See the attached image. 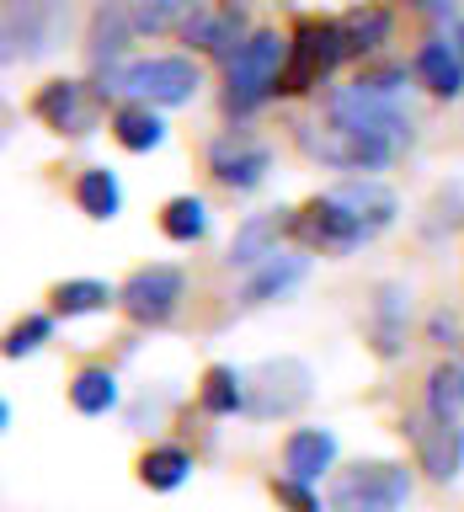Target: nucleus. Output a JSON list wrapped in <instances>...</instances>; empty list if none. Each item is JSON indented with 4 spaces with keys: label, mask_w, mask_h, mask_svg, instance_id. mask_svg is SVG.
<instances>
[{
    "label": "nucleus",
    "mask_w": 464,
    "mask_h": 512,
    "mask_svg": "<svg viewBox=\"0 0 464 512\" xmlns=\"http://www.w3.org/2000/svg\"><path fill=\"white\" fill-rule=\"evenodd\" d=\"M203 86V70L187 54H150L128 59L123 70H102V91H128L150 107H187Z\"/></svg>",
    "instance_id": "1"
},
{
    "label": "nucleus",
    "mask_w": 464,
    "mask_h": 512,
    "mask_svg": "<svg viewBox=\"0 0 464 512\" xmlns=\"http://www.w3.org/2000/svg\"><path fill=\"white\" fill-rule=\"evenodd\" d=\"M416 480L400 459H358L331 475V512H400L411 502Z\"/></svg>",
    "instance_id": "2"
},
{
    "label": "nucleus",
    "mask_w": 464,
    "mask_h": 512,
    "mask_svg": "<svg viewBox=\"0 0 464 512\" xmlns=\"http://www.w3.org/2000/svg\"><path fill=\"white\" fill-rule=\"evenodd\" d=\"M283 64H288V38L278 27H256L246 38V48L235 54V64L224 70V107L230 112L262 107L283 86Z\"/></svg>",
    "instance_id": "3"
},
{
    "label": "nucleus",
    "mask_w": 464,
    "mask_h": 512,
    "mask_svg": "<svg viewBox=\"0 0 464 512\" xmlns=\"http://www.w3.org/2000/svg\"><path fill=\"white\" fill-rule=\"evenodd\" d=\"M326 123L342 128L352 139H374V144H390V150H406L411 144V118L400 112L390 96H374L368 86H336L326 96Z\"/></svg>",
    "instance_id": "4"
},
{
    "label": "nucleus",
    "mask_w": 464,
    "mask_h": 512,
    "mask_svg": "<svg viewBox=\"0 0 464 512\" xmlns=\"http://www.w3.org/2000/svg\"><path fill=\"white\" fill-rule=\"evenodd\" d=\"M70 32V6L64 0H6V64L48 59Z\"/></svg>",
    "instance_id": "5"
},
{
    "label": "nucleus",
    "mask_w": 464,
    "mask_h": 512,
    "mask_svg": "<svg viewBox=\"0 0 464 512\" xmlns=\"http://www.w3.org/2000/svg\"><path fill=\"white\" fill-rule=\"evenodd\" d=\"M182 267L171 262H150V267H134L128 272V283L118 288V304L123 315L134 320V326H166V320L176 315V304H182Z\"/></svg>",
    "instance_id": "6"
},
{
    "label": "nucleus",
    "mask_w": 464,
    "mask_h": 512,
    "mask_svg": "<svg viewBox=\"0 0 464 512\" xmlns=\"http://www.w3.org/2000/svg\"><path fill=\"white\" fill-rule=\"evenodd\" d=\"M347 59V48H342V27L336 22H304L294 32V43H288V64H283V96H299V91H310L320 86V75H331L336 64Z\"/></svg>",
    "instance_id": "7"
},
{
    "label": "nucleus",
    "mask_w": 464,
    "mask_h": 512,
    "mask_svg": "<svg viewBox=\"0 0 464 512\" xmlns=\"http://www.w3.org/2000/svg\"><path fill=\"white\" fill-rule=\"evenodd\" d=\"M310 400V368L299 358H267L246 374V411L251 416H288Z\"/></svg>",
    "instance_id": "8"
},
{
    "label": "nucleus",
    "mask_w": 464,
    "mask_h": 512,
    "mask_svg": "<svg viewBox=\"0 0 464 512\" xmlns=\"http://www.w3.org/2000/svg\"><path fill=\"white\" fill-rule=\"evenodd\" d=\"M294 235L304 240V246H320V251H331V256H347V251H358L363 240H374L342 203L331 198V192H320V198H310V203L299 208Z\"/></svg>",
    "instance_id": "9"
},
{
    "label": "nucleus",
    "mask_w": 464,
    "mask_h": 512,
    "mask_svg": "<svg viewBox=\"0 0 464 512\" xmlns=\"http://www.w3.org/2000/svg\"><path fill=\"white\" fill-rule=\"evenodd\" d=\"M406 432H411V443H416V464L427 470V480H438V486L459 480V470H464V427L459 422L411 416Z\"/></svg>",
    "instance_id": "10"
},
{
    "label": "nucleus",
    "mask_w": 464,
    "mask_h": 512,
    "mask_svg": "<svg viewBox=\"0 0 464 512\" xmlns=\"http://www.w3.org/2000/svg\"><path fill=\"white\" fill-rule=\"evenodd\" d=\"M208 171H214V182H224L230 192H251V187H262V176L272 171V150L256 139L230 134L208 150Z\"/></svg>",
    "instance_id": "11"
},
{
    "label": "nucleus",
    "mask_w": 464,
    "mask_h": 512,
    "mask_svg": "<svg viewBox=\"0 0 464 512\" xmlns=\"http://www.w3.org/2000/svg\"><path fill=\"white\" fill-rule=\"evenodd\" d=\"M32 112L54 134H91L96 128V102H91L86 80H48L38 91V102H32Z\"/></svg>",
    "instance_id": "12"
},
{
    "label": "nucleus",
    "mask_w": 464,
    "mask_h": 512,
    "mask_svg": "<svg viewBox=\"0 0 464 512\" xmlns=\"http://www.w3.org/2000/svg\"><path fill=\"white\" fill-rule=\"evenodd\" d=\"M406 326H411L406 283H379L374 304H368V347H374L379 358H400V352H406Z\"/></svg>",
    "instance_id": "13"
},
{
    "label": "nucleus",
    "mask_w": 464,
    "mask_h": 512,
    "mask_svg": "<svg viewBox=\"0 0 464 512\" xmlns=\"http://www.w3.org/2000/svg\"><path fill=\"white\" fill-rule=\"evenodd\" d=\"M299 208H267V214H251L230 240V267H262L267 256H278V235H294Z\"/></svg>",
    "instance_id": "14"
},
{
    "label": "nucleus",
    "mask_w": 464,
    "mask_h": 512,
    "mask_svg": "<svg viewBox=\"0 0 464 512\" xmlns=\"http://www.w3.org/2000/svg\"><path fill=\"white\" fill-rule=\"evenodd\" d=\"M331 198L342 203V208H347V214L363 224L368 235L390 230V224H395V214H400L395 192L384 187V182H374V176H352V182H336V187H331Z\"/></svg>",
    "instance_id": "15"
},
{
    "label": "nucleus",
    "mask_w": 464,
    "mask_h": 512,
    "mask_svg": "<svg viewBox=\"0 0 464 512\" xmlns=\"http://www.w3.org/2000/svg\"><path fill=\"white\" fill-rule=\"evenodd\" d=\"M336 464V432L326 427H294L283 443V470L288 480H299V486H315L320 475H326Z\"/></svg>",
    "instance_id": "16"
},
{
    "label": "nucleus",
    "mask_w": 464,
    "mask_h": 512,
    "mask_svg": "<svg viewBox=\"0 0 464 512\" xmlns=\"http://www.w3.org/2000/svg\"><path fill=\"white\" fill-rule=\"evenodd\" d=\"M182 38L192 43V48H203V54H219L224 64H235V54L246 48V22H240V11L235 6H224V11H198L187 22V32Z\"/></svg>",
    "instance_id": "17"
},
{
    "label": "nucleus",
    "mask_w": 464,
    "mask_h": 512,
    "mask_svg": "<svg viewBox=\"0 0 464 512\" xmlns=\"http://www.w3.org/2000/svg\"><path fill=\"white\" fill-rule=\"evenodd\" d=\"M416 80L432 91V96H459L464 91V59H459V48L448 43V38H432L416 48Z\"/></svg>",
    "instance_id": "18"
},
{
    "label": "nucleus",
    "mask_w": 464,
    "mask_h": 512,
    "mask_svg": "<svg viewBox=\"0 0 464 512\" xmlns=\"http://www.w3.org/2000/svg\"><path fill=\"white\" fill-rule=\"evenodd\" d=\"M128 38H134V11H128V0H102L91 16V59L102 64V70H112V59L128 48Z\"/></svg>",
    "instance_id": "19"
},
{
    "label": "nucleus",
    "mask_w": 464,
    "mask_h": 512,
    "mask_svg": "<svg viewBox=\"0 0 464 512\" xmlns=\"http://www.w3.org/2000/svg\"><path fill=\"white\" fill-rule=\"evenodd\" d=\"M112 139L123 144V150L134 155H150L166 144V118L150 107V102H123L118 112H112Z\"/></svg>",
    "instance_id": "20"
},
{
    "label": "nucleus",
    "mask_w": 464,
    "mask_h": 512,
    "mask_svg": "<svg viewBox=\"0 0 464 512\" xmlns=\"http://www.w3.org/2000/svg\"><path fill=\"white\" fill-rule=\"evenodd\" d=\"M304 267H310V256L304 251H278V256H267L262 267H251V283H246V304H267V299H283L288 288H294L304 278Z\"/></svg>",
    "instance_id": "21"
},
{
    "label": "nucleus",
    "mask_w": 464,
    "mask_h": 512,
    "mask_svg": "<svg viewBox=\"0 0 464 512\" xmlns=\"http://www.w3.org/2000/svg\"><path fill=\"white\" fill-rule=\"evenodd\" d=\"M336 27H342V48H347V59H358V54H374V48L390 43L395 16L384 11V6H358V11L336 16Z\"/></svg>",
    "instance_id": "22"
},
{
    "label": "nucleus",
    "mask_w": 464,
    "mask_h": 512,
    "mask_svg": "<svg viewBox=\"0 0 464 512\" xmlns=\"http://www.w3.org/2000/svg\"><path fill=\"white\" fill-rule=\"evenodd\" d=\"M187 475H192V454L176 443H160L139 454V480L150 491H176V486H187Z\"/></svg>",
    "instance_id": "23"
},
{
    "label": "nucleus",
    "mask_w": 464,
    "mask_h": 512,
    "mask_svg": "<svg viewBox=\"0 0 464 512\" xmlns=\"http://www.w3.org/2000/svg\"><path fill=\"white\" fill-rule=\"evenodd\" d=\"M70 406H75L80 416L112 411V406H118V374H112V368H102V363L80 368V374L70 379Z\"/></svg>",
    "instance_id": "24"
},
{
    "label": "nucleus",
    "mask_w": 464,
    "mask_h": 512,
    "mask_svg": "<svg viewBox=\"0 0 464 512\" xmlns=\"http://www.w3.org/2000/svg\"><path fill=\"white\" fill-rule=\"evenodd\" d=\"M75 203H80V214H91V219H112V214L123 208V187H118V176H112L107 166L80 171V176H75Z\"/></svg>",
    "instance_id": "25"
},
{
    "label": "nucleus",
    "mask_w": 464,
    "mask_h": 512,
    "mask_svg": "<svg viewBox=\"0 0 464 512\" xmlns=\"http://www.w3.org/2000/svg\"><path fill=\"white\" fill-rule=\"evenodd\" d=\"M128 11H134V32H150V38L187 32V22L198 16L192 0H128Z\"/></svg>",
    "instance_id": "26"
},
{
    "label": "nucleus",
    "mask_w": 464,
    "mask_h": 512,
    "mask_svg": "<svg viewBox=\"0 0 464 512\" xmlns=\"http://www.w3.org/2000/svg\"><path fill=\"white\" fill-rule=\"evenodd\" d=\"M198 400H203L208 416H235V411H246V374H235L230 363H214V368L203 374Z\"/></svg>",
    "instance_id": "27"
},
{
    "label": "nucleus",
    "mask_w": 464,
    "mask_h": 512,
    "mask_svg": "<svg viewBox=\"0 0 464 512\" xmlns=\"http://www.w3.org/2000/svg\"><path fill=\"white\" fill-rule=\"evenodd\" d=\"M427 416H438V422L464 416V363H438L427 374Z\"/></svg>",
    "instance_id": "28"
},
{
    "label": "nucleus",
    "mask_w": 464,
    "mask_h": 512,
    "mask_svg": "<svg viewBox=\"0 0 464 512\" xmlns=\"http://www.w3.org/2000/svg\"><path fill=\"white\" fill-rule=\"evenodd\" d=\"M54 315H91V310H107L118 299V288H107L102 278H64L54 283Z\"/></svg>",
    "instance_id": "29"
},
{
    "label": "nucleus",
    "mask_w": 464,
    "mask_h": 512,
    "mask_svg": "<svg viewBox=\"0 0 464 512\" xmlns=\"http://www.w3.org/2000/svg\"><path fill=\"white\" fill-rule=\"evenodd\" d=\"M160 230H166L171 240H182V246L203 240V235H208V203H203V198H192V192L171 198L166 208H160Z\"/></svg>",
    "instance_id": "30"
},
{
    "label": "nucleus",
    "mask_w": 464,
    "mask_h": 512,
    "mask_svg": "<svg viewBox=\"0 0 464 512\" xmlns=\"http://www.w3.org/2000/svg\"><path fill=\"white\" fill-rule=\"evenodd\" d=\"M48 331H54V320L48 315H27V320H16L11 336H6V358H27V352H38L48 342Z\"/></svg>",
    "instance_id": "31"
},
{
    "label": "nucleus",
    "mask_w": 464,
    "mask_h": 512,
    "mask_svg": "<svg viewBox=\"0 0 464 512\" xmlns=\"http://www.w3.org/2000/svg\"><path fill=\"white\" fill-rule=\"evenodd\" d=\"M272 496H278V502H288L294 512H320V496L310 491V486H299V480H272Z\"/></svg>",
    "instance_id": "32"
},
{
    "label": "nucleus",
    "mask_w": 464,
    "mask_h": 512,
    "mask_svg": "<svg viewBox=\"0 0 464 512\" xmlns=\"http://www.w3.org/2000/svg\"><path fill=\"white\" fill-rule=\"evenodd\" d=\"M400 80H406V70H400V64H379V70H363V75H358V86H368L374 96H390V102H395Z\"/></svg>",
    "instance_id": "33"
},
{
    "label": "nucleus",
    "mask_w": 464,
    "mask_h": 512,
    "mask_svg": "<svg viewBox=\"0 0 464 512\" xmlns=\"http://www.w3.org/2000/svg\"><path fill=\"white\" fill-rule=\"evenodd\" d=\"M432 336H438L443 347H454V315H432Z\"/></svg>",
    "instance_id": "34"
},
{
    "label": "nucleus",
    "mask_w": 464,
    "mask_h": 512,
    "mask_svg": "<svg viewBox=\"0 0 464 512\" xmlns=\"http://www.w3.org/2000/svg\"><path fill=\"white\" fill-rule=\"evenodd\" d=\"M448 43H454V48H459V59H464V22L454 27V38H448Z\"/></svg>",
    "instance_id": "35"
},
{
    "label": "nucleus",
    "mask_w": 464,
    "mask_h": 512,
    "mask_svg": "<svg viewBox=\"0 0 464 512\" xmlns=\"http://www.w3.org/2000/svg\"><path fill=\"white\" fill-rule=\"evenodd\" d=\"M416 6H438V0H416Z\"/></svg>",
    "instance_id": "36"
}]
</instances>
